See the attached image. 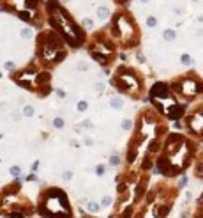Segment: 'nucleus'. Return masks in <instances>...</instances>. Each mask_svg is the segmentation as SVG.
<instances>
[{"mask_svg":"<svg viewBox=\"0 0 203 218\" xmlns=\"http://www.w3.org/2000/svg\"><path fill=\"white\" fill-rule=\"evenodd\" d=\"M37 215L41 218H73V207L69 204V195L62 188H46L39 193Z\"/></svg>","mask_w":203,"mask_h":218,"instance_id":"nucleus-1","label":"nucleus"},{"mask_svg":"<svg viewBox=\"0 0 203 218\" xmlns=\"http://www.w3.org/2000/svg\"><path fill=\"white\" fill-rule=\"evenodd\" d=\"M110 37L118 41L124 46V50L127 48H134L140 45V30L138 25L134 23V20L126 13H115L113 20L110 25Z\"/></svg>","mask_w":203,"mask_h":218,"instance_id":"nucleus-2","label":"nucleus"},{"mask_svg":"<svg viewBox=\"0 0 203 218\" xmlns=\"http://www.w3.org/2000/svg\"><path fill=\"white\" fill-rule=\"evenodd\" d=\"M110 84L120 94H129L131 98H141V94H143V78L138 71L127 66H120L117 75L111 76Z\"/></svg>","mask_w":203,"mask_h":218,"instance_id":"nucleus-3","label":"nucleus"},{"mask_svg":"<svg viewBox=\"0 0 203 218\" xmlns=\"http://www.w3.org/2000/svg\"><path fill=\"white\" fill-rule=\"evenodd\" d=\"M170 89L177 98L189 103L198 96H203V80L196 73H187L170 82Z\"/></svg>","mask_w":203,"mask_h":218,"instance_id":"nucleus-4","label":"nucleus"},{"mask_svg":"<svg viewBox=\"0 0 203 218\" xmlns=\"http://www.w3.org/2000/svg\"><path fill=\"white\" fill-rule=\"evenodd\" d=\"M184 126L191 137H203V103L184 117Z\"/></svg>","mask_w":203,"mask_h":218,"instance_id":"nucleus-5","label":"nucleus"},{"mask_svg":"<svg viewBox=\"0 0 203 218\" xmlns=\"http://www.w3.org/2000/svg\"><path fill=\"white\" fill-rule=\"evenodd\" d=\"M170 96H173V92L170 89V84H166V82H156V84H152V87L148 90L150 99H164Z\"/></svg>","mask_w":203,"mask_h":218,"instance_id":"nucleus-6","label":"nucleus"},{"mask_svg":"<svg viewBox=\"0 0 203 218\" xmlns=\"http://www.w3.org/2000/svg\"><path fill=\"white\" fill-rule=\"evenodd\" d=\"M34 82H35V87L41 89V87H46L51 84V73L48 69H39L34 76Z\"/></svg>","mask_w":203,"mask_h":218,"instance_id":"nucleus-7","label":"nucleus"},{"mask_svg":"<svg viewBox=\"0 0 203 218\" xmlns=\"http://www.w3.org/2000/svg\"><path fill=\"white\" fill-rule=\"evenodd\" d=\"M162 153V140L157 138V137H152L147 144V154H150V156H159V154Z\"/></svg>","mask_w":203,"mask_h":218,"instance_id":"nucleus-8","label":"nucleus"},{"mask_svg":"<svg viewBox=\"0 0 203 218\" xmlns=\"http://www.w3.org/2000/svg\"><path fill=\"white\" fill-rule=\"evenodd\" d=\"M154 167H156V158H154V156H150V154H145L143 160L140 161V170L143 172V174H147L148 170H152Z\"/></svg>","mask_w":203,"mask_h":218,"instance_id":"nucleus-9","label":"nucleus"},{"mask_svg":"<svg viewBox=\"0 0 203 218\" xmlns=\"http://www.w3.org/2000/svg\"><path fill=\"white\" fill-rule=\"evenodd\" d=\"M83 207H85V211H87L90 216H95V215H99L101 211H103V206H101V202L92 200V199H88V202H87Z\"/></svg>","mask_w":203,"mask_h":218,"instance_id":"nucleus-10","label":"nucleus"},{"mask_svg":"<svg viewBox=\"0 0 203 218\" xmlns=\"http://www.w3.org/2000/svg\"><path fill=\"white\" fill-rule=\"evenodd\" d=\"M88 53H90V57H92L99 66H103V67H108V66H110V62H111V59H110V57L101 55L99 51H95V50H88Z\"/></svg>","mask_w":203,"mask_h":218,"instance_id":"nucleus-11","label":"nucleus"},{"mask_svg":"<svg viewBox=\"0 0 203 218\" xmlns=\"http://www.w3.org/2000/svg\"><path fill=\"white\" fill-rule=\"evenodd\" d=\"M110 105H111V108H115V110H122L126 107V98L122 94H113L110 98Z\"/></svg>","mask_w":203,"mask_h":218,"instance_id":"nucleus-12","label":"nucleus"},{"mask_svg":"<svg viewBox=\"0 0 203 218\" xmlns=\"http://www.w3.org/2000/svg\"><path fill=\"white\" fill-rule=\"evenodd\" d=\"M192 172H194V175H196L198 179L203 178V153L194 160V169H192Z\"/></svg>","mask_w":203,"mask_h":218,"instance_id":"nucleus-13","label":"nucleus"},{"mask_svg":"<svg viewBox=\"0 0 203 218\" xmlns=\"http://www.w3.org/2000/svg\"><path fill=\"white\" fill-rule=\"evenodd\" d=\"M110 16H111V11H110L106 5H99L97 7V18H99V22H106Z\"/></svg>","mask_w":203,"mask_h":218,"instance_id":"nucleus-14","label":"nucleus"},{"mask_svg":"<svg viewBox=\"0 0 203 218\" xmlns=\"http://www.w3.org/2000/svg\"><path fill=\"white\" fill-rule=\"evenodd\" d=\"M162 39L168 41V43H173L177 39V30L175 28H164L162 30Z\"/></svg>","mask_w":203,"mask_h":218,"instance_id":"nucleus-15","label":"nucleus"},{"mask_svg":"<svg viewBox=\"0 0 203 218\" xmlns=\"http://www.w3.org/2000/svg\"><path fill=\"white\" fill-rule=\"evenodd\" d=\"M120 128H122V131H133V130H134V121H133V119H129V117L122 119Z\"/></svg>","mask_w":203,"mask_h":218,"instance_id":"nucleus-16","label":"nucleus"},{"mask_svg":"<svg viewBox=\"0 0 203 218\" xmlns=\"http://www.w3.org/2000/svg\"><path fill=\"white\" fill-rule=\"evenodd\" d=\"M187 184H189V175L180 174V175H178V179H177V190H178V192H180V190H184Z\"/></svg>","mask_w":203,"mask_h":218,"instance_id":"nucleus-17","label":"nucleus"},{"mask_svg":"<svg viewBox=\"0 0 203 218\" xmlns=\"http://www.w3.org/2000/svg\"><path fill=\"white\" fill-rule=\"evenodd\" d=\"M41 0H25V9L27 11H39Z\"/></svg>","mask_w":203,"mask_h":218,"instance_id":"nucleus-18","label":"nucleus"},{"mask_svg":"<svg viewBox=\"0 0 203 218\" xmlns=\"http://www.w3.org/2000/svg\"><path fill=\"white\" fill-rule=\"evenodd\" d=\"M108 165L110 167H120L122 165V158H120V154H111V156L108 158Z\"/></svg>","mask_w":203,"mask_h":218,"instance_id":"nucleus-19","label":"nucleus"},{"mask_svg":"<svg viewBox=\"0 0 203 218\" xmlns=\"http://www.w3.org/2000/svg\"><path fill=\"white\" fill-rule=\"evenodd\" d=\"M99 202H101V206H103V209H104V207H111L115 204V200H113V197H111V195H103Z\"/></svg>","mask_w":203,"mask_h":218,"instance_id":"nucleus-20","label":"nucleus"},{"mask_svg":"<svg viewBox=\"0 0 203 218\" xmlns=\"http://www.w3.org/2000/svg\"><path fill=\"white\" fill-rule=\"evenodd\" d=\"M21 113H23V117L32 119V117L35 115V108H34L32 105H25V107H23V110H21Z\"/></svg>","mask_w":203,"mask_h":218,"instance_id":"nucleus-21","label":"nucleus"},{"mask_svg":"<svg viewBox=\"0 0 203 218\" xmlns=\"http://www.w3.org/2000/svg\"><path fill=\"white\" fill-rule=\"evenodd\" d=\"M192 62H194L192 55H189V53H182L180 55V64L182 66H192Z\"/></svg>","mask_w":203,"mask_h":218,"instance_id":"nucleus-22","label":"nucleus"},{"mask_svg":"<svg viewBox=\"0 0 203 218\" xmlns=\"http://www.w3.org/2000/svg\"><path fill=\"white\" fill-rule=\"evenodd\" d=\"M19 34H21V39H32V36H34V30L30 28V27H23Z\"/></svg>","mask_w":203,"mask_h":218,"instance_id":"nucleus-23","label":"nucleus"},{"mask_svg":"<svg viewBox=\"0 0 203 218\" xmlns=\"http://www.w3.org/2000/svg\"><path fill=\"white\" fill-rule=\"evenodd\" d=\"M94 172H95V175H99V178H104V175H106V165H103V163L95 165Z\"/></svg>","mask_w":203,"mask_h":218,"instance_id":"nucleus-24","label":"nucleus"},{"mask_svg":"<svg viewBox=\"0 0 203 218\" xmlns=\"http://www.w3.org/2000/svg\"><path fill=\"white\" fill-rule=\"evenodd\" d=\"M5 218H27L21 211H19L18 209V207H16V209H13V211H9L7 215H5Z\"/></svg>","mask_w":203,"mask_h":218,"instance_id":"nucleus-25","label":"nucleus"},{"mask_svg":"<svg viewBox=\"0 0 203 218\" xmlns=\"http://www.w3.org/2000/svg\"><path fill=\"white\" fill-rule=\"evenodd\" d=\"M51 124H53V128H57V130H62V128L65 126V121H64L62 117H55V119L51 121Z\"/></svg>","mask_w":203,"mask_h":218,"instance_id":"nucleus-26","label":"nucleus"},{"mask_svg":"<svg viewBox=\"0 0 203 218\" xmlns=\"http://www.w3.org/2000/svg\"><path fill=\"white\" fill-rule=\"evenodd\" d=\"M145 23H147L148 28H156L157 27V18L156 16H147V22Z\"/></svg>","mask_w":203,"mask_h":218,"instance_id":"nucleus-27","label":"nucleus"},{"mask_svg":"<svg viewBox=\"0 0 203 218\" xmlns=\"http://www.w3.org/2000/svg\"><path fill=\"white\" fill-rule=\"evenodd\" d=\"M136 60L140 62L141 66H143V64H147V57H145V53H143L141 50H136Z\"/></svg>","mask_w":203,"mask_h":218,"instance_id":"nucleus-28","label":"nucleus"},{"mask_svg":"<svg viewBox=\"0 0 203 218\" xmlns=\"http://www.w3.org/2000/svg\"><path fill=\"white\" fill-rule=\"evenodd\" d=\"M9 172H11L13 178H19V175H21V167H18V165H13V167L9 169Z\"/></svg>","mask_w":203,"mask_h":218,"instance_id":"nucleus-29","label":"nucleus"},{"mask_svg":"<svg viewBox=\"0 0 203 218\" xmlns=\"http://www.w3.org/2000/svg\"><path fill=\"white\" fill-rule=\"evenodd\" d=\"M76 110H78V112H87V110H88V103H87L85 99L78 101V105H76Z\"/></svg>","mask_w":203,"mask_h":218,"instance_id":"nucleus-30","label":"nucleus"},{"mask_svg":"<svg viewBox=\"0 0 203 218\" xmlns=\"http://www.w3.org/2000/svg\"><path fill=\"white\" fill-rule=\"evenodd\" d=\"M73 175H74L73 170H64V172H62V181H64V183L73 181Z\"/></svg>","mask_w":203,"mask_h":218,"instance_id":"nucleus-31","label":"nucleus"},{"mask_svg":"<svg viewBox=\"0 0 203 218\" xmlns=\"http://www.w3.org/2000/svg\"><path fill=\"white\" fill-rule=\"evenodd\" d=\"M4 66H5V69H7V71H11V73H14V69H16V64H14V60H7Z\"/></svg>","mask_w":203,"mask_h":218,"instance_id":"nucleus-32","label":"nucleus"},{"mask_svg":"<svg viewBox=\"0 0 203 218\" xmlns=\"http://www.w3.org/2000/svg\"><path fill=\"white\" fill-rule=\"evenodd\" d=\"M83 27H85V28H94V22H92L90 18H85V20H83Z\"/></svg>","mask_w":203,"mask_h":218,"instance_id":"nucleus-33","label":"nucleus"},{"mask_svg":"<svg viewBox=\"0 0 203 218\" xmlns=\"http://www.w3.org/2000/svg\"><path fill=\"white\" fill-rule=\"evenodd\" d=\"M55 94H57V96H58L60 99H65V96H67L64 89H55Z\"/></svg>","mask_w":203,"mask_h":218,"instance_id":"nucleus-34","label":"nucleus"},{"mask_svg":"<svg viewBox=\"0 0 203 218\" xmlns=\"http://www.w3.org/2000/svg\"><path fill=\"white\" fill-rule=\"evenodd\" d=\"M94 89H95L97 94H103V92H104V85H103V84H95V85H94Z\"/></svg>","mask_w":203,"mask_h":218,"instance_id":"nucleus-35","label":"nucleus"},{"mask_svg":"<svg viewBox=\"0 0 203 218\" xmlns=\"http://www.w3.org/2000/svg\"><path fill=\"white\" fill-rule=\"evenodd\" d=\"M196 207H203V192L198 195V199H196Z\"/></svg>","mask_w":203,"mask_h":218,"instance_id":"nucleus-36","label":"nucleus"},{"mask_svg":"<svg viewBox=\"0 0 203 218\" xmlns=\"http://www.w3.org/2000/svg\"><path fill=\"white\" fill-rule=\"evenodd\" d=\"M87 69H88V64H83V62L78 64V71H87Z\"/></svg>","mask_w":203,"mask_h":218,"instance_id":"nucleus-37","label":"nucleus"},{"mask_svg":"<svg viewBox=\"0 0 203 218\" xmlns=\"http://www.w3.org/2000/svg\"><path fill=\"white\" fill-rule=\"evenodd\" d=\"M21 117H23V113H19V112H13V119H14V121H19Z\"/></svg>","mask_w":203,"mask_h":218,"instance_id":"nucleus-38","label":"nucleus"},{"mask_svg":"<svg viewBox=\"0 0 203 218\" xmlns=\"http://www.w3.org/2000/svg\"><path fill=\"white\" fill-rule=\"evenodd\" d=\"M85 144H87V145H94V138H90V137H85Z\"/></svg>","mask_w":203,"mask_h":218,"instance_id":"nucleus-39","label":"nucleus"},{"mask_svg":"<svg viewBox=\"0 0 203 218\" xmlns=\"http://www.w3.org/2000/svg\"><path fill=\"white\" fill-rule=\"evenodd\" d=\"M127 57H129V55L126 53V51H122V53H120V60H124V62H126V60H127Z\"/></svg>","mask_w":203,"mask_h":218,"instance_id":"nucleus-40","label":"nucleus"},{"mask_svg":"<svg viewBox=\"0 0 203 218\" xmlns=\"http://www.w3.org/2000/svg\"><path fill=\"white\" fill-rule=\"evenodd\" d=\"M115 2H117V4H127L129 0H115Z\"/></svg>","mask_w":203,"mask_h":218,"instance_id":"nucleus-41","label":"nucleus"},{"mask_svg":"<svg viewBox=\"0 0 203 218\" xmlns=\"http://www.w3.org/2000/svg\"><path fill=\"white\" fill-rule=\"evenodd\" d=\"M37 167H39V161H35V163L32 165V170H37Z\"/></svg>","mask_w":203,"mask_h":218,"instance_id":"nucleus-42","label":"nucleus"},{"mask_svg":"<svg viewBox=\"0 0 203 218\" xmlns=\"http://www.w3.org/2000/svg\"><path fill=\"white\" fill-rule=\"evenodd\" d=\"M198 22H200V23H203V14H201V16L198 18Z\"/></svg>","mask_w":203,"mask_h":218,"instance_id":"nucleus-43","label":"nucleus"},{"mask_svg":"<svg viewBox=\"0 0 203 218\" xmlns=\"http://www.w3.org/2000/svg\"><path fill=\"white\" fill-rule=\"evenodd\" d=\"M140 2H141V4H148V2H150V0H140Z\"/></svg>","mask_w":203,"mask_h":218,"instance_id":"nucleus-44","label":"nucleus"},{"mask_svg":"<svg viewBox=\"0 0 203 218\" xmlns=\"http://www.w3.org/2000/svg\"><path fill=\"white\" fill-rule=\"evenodd\" d=\"M192 2H198V0H192Z\"/></svg>","mask_w":203,"mask_h":218,"instance_id":"nucleus-45","label":"nucleus"},{"mask_svg":"<svg viewBox=\"0 0 203 218\" xmlns=\"http://www.w3.org/2000/svg\"><path fill=\"white\" fill-rule=\"evenodd\" d=\"M201 183H203V178H201Z\"/></svg>","mask_w":203,"mask_h":218,"instance_id":"nucleus-46","label":"nucleus"},{"mask_svg":"<svg viewBox=\"0 0 203 218\" xmlns=\"http://www.w3.org/2000/svg\"><path fill=\"white\" fill-rule=\"evenodd\" d=\"M0 78H2V75H0Z\"/></svg>","mask_w":203,"mask_h":218,"instance_id":"nucleus-47","label":"nucleus"},{"mask_svg":"<svg viewBox=\"0 0 203 218\" xmlns=\"http://www.w3.org/2000/svg\"><path fill=\"white\" fill-rule=\"evenodd\" d=\"M90 218H94V216H90Z\"/></svg>","mask_w":203,"mask_h":218,"instance_id":"nucleus-48","label":"nucleus"}]
</instances>
